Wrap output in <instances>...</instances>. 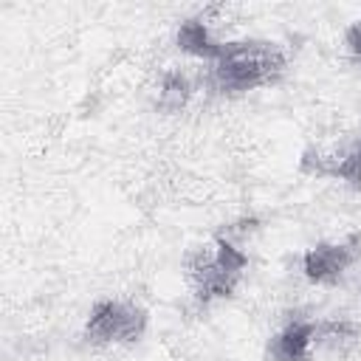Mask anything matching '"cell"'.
Wrapping results in <instances>:
<instances>
[{
    "instance_id": "cell-1",
    "label": "cell",
    "mask_w": 361,
    "mask_h": 361,
    "mask_svg": "<svg viewBox=\"0 0 361 361\" xmlns=\"http://www.w3.org/2000/svg\"><path fill=\"white\" fill-rule=\"evenodd\" d=\"M288 71V51L274 39L223 42L209 62V87L217 96H243L257 87L276 85Z\"/></svg>"
},
{
    "instance_id": "cell-2",
    "label": "cell",
    "mask_w": 361,
    "mask_h": 361,
    "mask_svg": "<svg viewBox=\"0 0 361 361\" xmlns=\"http://www.w3.org/2000/svg\"><path fill=\"white\" fill-rule=\"evenodd\" d=\"M186 279L192 285V299L197 307H209L214 302L231 299L234 290L240 288L245 268H248V254L228 237L226 231L212 240V245L195 248L186 262Z\"/></svg>"
},
{
    "instance_id": "cell-3",
    "label": "cell",
    "mask_w": 361,
    "mask_h": 361,
    "mask_svg": "<svg viewBox=\"0 0 361 361\" xmlns=\"http://www.w3.org/2000/svg\"><path fill=\"white\" fill-rule=\"evenodd\" d=\"M149 313L127 299H96L82 324V341L90 347H133L144 338Z\"/></svg>"
},
{
    "instance_id": "cell-4",
    "label": "cell",
    "mask_w": 361,
    "mask_h": 361,
    "mask_svg": "<svg viewBox=\"0 0 361 361\" xmlns=\"http://www.w3.org/2000/svg\"><path fill=\"white\" fill-rule=\"evenodd\" d=\"M361 259V234H350L344 240H322L302 251L299 268L310 285L333 288L338 285L347 271Z\"/></svg>"
},
{
    "instance_id": "cell-5",
    "label": "cell",
    "mask_w": 361,
    "mask_h": 361,
    "mask_svg": "<svg viewBox=\"0 0 361 361\" xmlns=\"http://www.w3.org/2000/svg\"><path fill=\"white\" fill-rule=\"evenodd\" d=\"M265 361H316V319L288 316L268 338Z\"/></svg>"
},
{
    "instance_id": "cell-6",
    "label": "cell",
    "mask_w": 361,
    "mask_h": 361,
    "mask_svg": "<svg viewBox=\"0 0 361 361\" xmlns=\"http://www.w3.org/2000/svg\"><path fill=\"white\" fill-rule=\"evenodd\" d=\"M299 169L313 178H333L344 186L361 192V138L347 144L344 149L324 155L319 149H305L299 158Z\"/></svg>"
},
{
    "instance_id": "cell-7",
    "label": "cell",
    "mask_w": 361,
    "mask_h": 361,
    "mask_svg": "<svg viewBox=\"0 0 361 361\" xmlns=\"http://www.w3.org/2000/svg\"><path fill=\"white\" fill-rule=\"evenodd\" d=\"M361 350V324L355 319H316V358L344 361Z\"/></svg>"
},
{
    "instance_id": "cell-8",
    "label": "cell",
    "mask_w": 361,
    "mask_h": 361,
    "mask_svg": "<svg viewBox=\"0 0 361 361\" xmlns=\"http://www.w3.org/2000/svg\"><path fill=\"white\" fill-rule=\"evenodd\" d=\"M195 96V82L183 68H166L155 87V110L158 113H180Z\"/></svg>"
},
{
    "instance_id": "cell-9",
    "label": "cell",
    "mask_w": 361,
    "mask_h": 361,
    "mask_svg": "<svg viewBox=\"0 0 361 361\" xmlns=\"http://www.w3.org/2000/svg\"><path fill=\"white\" fill-rule=\"evenodd\" d=\"M175 42H178V48L183 54L197 56L203 62H212L217 56L220 45H223V42H217L212 37V31H209V25H206L203 17H186V20H180V25L175 31Z\"/></svg>"
},
{
    "instance_id": "cell-10",
    "label": "cell",
    "mask_w": 361,
    "mask_h": 361,
    "mask_svg": "<svg viewBox=\"0 0 361 361\" xmlns=\"http://www.w3.org/2000/svg\"><path fill=\"white\" fill-rule=\"evenodd\" d=\"M344 54L353 65H361V20L344 28Z\"/></svg>"
}]
</instances>
